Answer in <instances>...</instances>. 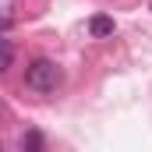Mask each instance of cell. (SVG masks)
<instances>
[{
  "label": "cell",
  "instance_id": "obj_1",
  "mask_svg": "<svg viewBox=\"0 0 152 152\" xmlns=\"http://www.w3.org/2000/svg\"><path fill=\"white\" fill-rule=\"evenodd\" d=\"M25 85L32 88V92H53L57 85H60V67L53 64V60H46V57H39L32 60L28 67H25Z\"/></svg>",
  "mask_w": 152,
  "mask_h": 152
},
{
  "label": "cell",
  "instance_id": "obj_2",
  "mask_svg": "<svg viewBox=\"0 0 152 152\" xmlns=\"http://www.w3.org/2000/svg\"><path fill=\"white\" fill-rule=\"evenodd\" d=\"M113 18H110V14H96V18H88V32H92V36L96 39H106V36H113Z\"/></svg>",
  "mask_w": 152,
  "mask_h": 152
},
{
  "label": "cell",
  "instance_id": "obj_3",
  "mask_svg": "<svg viewBox=\"0 0 152 152\" xmlns=\"http://www.w3.org/2000/svg\"><path fill=\"white\" fill-rule=\"evenodd\" d=\"M11 64H14V42H11V39L0 32V75H4Z\"/></svg>",
  "mask_w": 152,
  "mask_h": 152
},
{
  "label": "cell",
  "instance_id": "obj_4",
  "mask_svg": "<svg viewBox=\"0 0 152 152\" xmlns=\"http://www.w3.org/2000/svg\"><path fill=\"white\" fill-rule=\"evenodd\" d=\"M21 145H25V149H42V134H39V131H28V134L21 138Z\"/></svg>",
  "mask_w": 152,
  "mask_h": 152
},
{
  "label": "cell",
  "instance_id": "obj_5",
  "mask_svg": "<svg viewBox=\"0 0 152 152\" xmlns=\"http://www.w3.org/2000/svg\"><path fill=\"white\" fill-rule=\"evenodd\" d=\"M7 28H11V14H7V11H0V32H7Z\"/></svg>",
  "mask_w": 152,
  "mask_h": 152
}]
</instances>
